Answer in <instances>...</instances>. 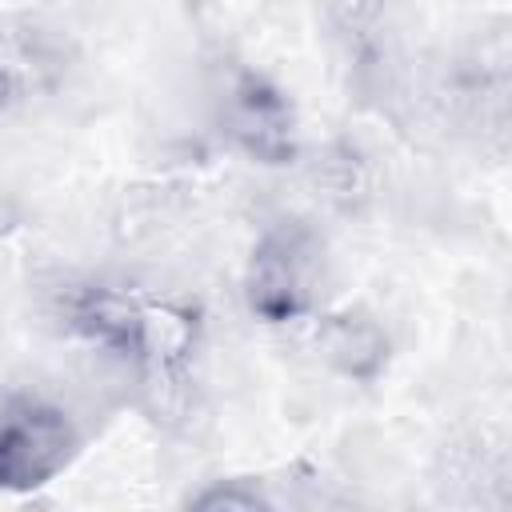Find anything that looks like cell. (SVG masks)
Here are the masks:
<instances>
[{
  "label": "cell",
  "instance_id": "6da1fadb",
  "mask_svg": "<svg viewBox=\"0 0 512 512\" xmlns=\"http://www.w3.org/2000/svg\"><path fill=\"white\" fill-rule=\"evenodd\" d=\"M80 452L72 416L40 396L0 404V492H36L52 484Z\"/></svg>",
  "mask_w": 512,
  "mask_h": 512
},
{
  "label": "cell",
  "instance_id": "3957f363",
  "mask_svg": "<svg viewBox=\"0 0 512 512\" xmlns=\"http://www.w3.org/2000/svg\"><path fill=\"white\" fill-rule=\"evenodd\" d=\"M224 132L256 164L296 160V112L288 96L260 72H236L224 96Z\"/></svg>",
  "mask_w": 512,
  "mask_h": 512
},
{
  "label": "cell",
  "instance_id": "5b68a950",
  "mask_svg": "<svg viewBox=\"0 0 512 512\" xmlns=\"http://www.w3.org/2000/svg\"><path fill=\"white\" fill-rule=\"evenodd\" d=\"M44 68H52V64H48V52L32 40V32L0 36V112H8L28 92V84L40 80Z\"/></svg>",
  "mask_w": 512,
  "mask_h": 512
},
{
  "label": "cell",
  "instance_id": "7a4b0ae2",
  "mask_svg": "<svg viewBox=\"0 0 512 512\" xmlns=\"http://www.w3.org/2000/svg\"><path fill=\"white\" fill-rule=\"evenodd\" d=\"M320 240L304 224H276L252 248L244 272L248 308L268 324L300 320L316 304Z\"/></svg>",
  "mask_w": 512,
  "mask_h": 512
},
{
  "label": "cell",
  "instance_id": "8992f818",
  "mask_svg": "<svg viewBox=\"0 0 512 512\" xmlns=\"http://www.w3.org/2000/svg\"><path fill=\"white\" fill-rule=\"evenodd\" d=\"M188 504L192 508H264L272 500L256 484H248V480H216L212 488L196 492Z\"/></svg>",
  "mask_w": 512,
  "mask_h": 512
},
{
  "label": "cell",
  "instance_id": "277c9868",
  "mask_svg": "<svg viewBox=\"0 0 512 512\" xmlns=\"http://www.w3.org/2000/svg\"><path fill=\"white\" fill-rule=\"evenodd\" d=\"M320 352L340 376L368 384L388 364V332L380 328L376 316L348 308L320 328Z\"/></svg>",
  "mask_w": 512,
  "mask_h": 512
}]
</instances>
